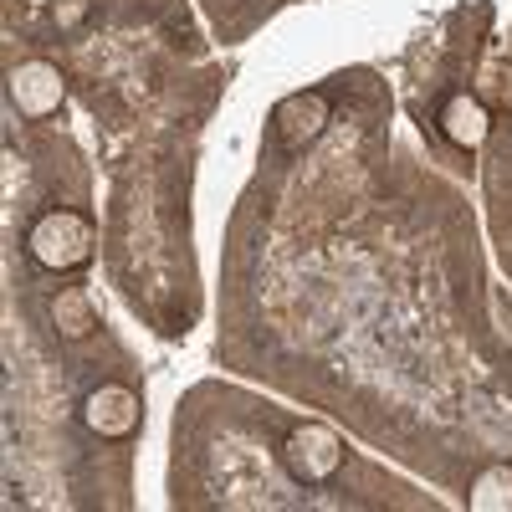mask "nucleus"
I'll use <instances>...</instances> for the list:
<instances>
[{
  "instance_id": "4",
  "label": "nucleus",
  "mask_w": 512,
  "mask_h": 512,
  "mask_svg": "<svg viewBox=\"0 0 512 512\" xmlns=\"http://www.w3.org/2000/svg\"><path fill=\"white\" fill-rule=\"evenodd\" d=\"M11 103L21 118H52L62 108V72L52 62H26L11 77Z\"/></svg>"
},
{
  "instance_id": "3",
  "label": "nucleus",
  "mask_w": 512,
  "mask_h": 512,
  "mask_svg": "<svg viewBox=\"0 0 512 512\" xmlns=\"http://www.w3.org/2000/svg\"><path fill=\"white\" fill-rule=\"evenodd\" d=\"M82 420H88V431L103 436V441H128L144 425V400H139V390H128V384H98V390H88V400H82Z\"/></svg>"
},
{
  "instance_id": "2",
  "label": "nucleus",
  "mask_w": 512,
  "mask_h": 512,
  "mask_svg": "<svg viewBox=\"0 0 512 512\" xmlns=\"http://www.w3.org/2000/svg\"><path fill=\"white\" fill-rule=\"evenodd\" d=\"M282 461L292 482L303 487H323L338 477V466H344V441H338L328 425H292L287 441H282Z\"/></svg>"
},
{
  "instance_id": "6",
  "label": "nucleus",
  "mask_w": 512,
  "mask_h": 512,
  "mask_svg": "<svg viewBox=\"0 0 512 512\" xmlns=\"http://www.w3.org/2000/svg\"><path fill=\"white\" fill-rule=\"evenodd\" d=\"M52 313H57V333H67V338H88V333L98 328L93 303H88L77 287H62V297L52 303Z\"/></svg>"
},
{
  "instance_id": "5",
  "label": "nucleus",
  "mask_w": 512,
  "mask_h": 512,
  "mask_svg": "<svg viewBox=\"0 0 512 512\" xmlns=\"http://www.w3.org/2000/svg\"><path fill=\"white\" fill-rule=\"evenodd\" d=\"M441 123H446V134H451L461 149H477V144L487 139V108H482L477 98H466V93L446 103Z\"/></svg>"
},
{
  "instance_id": "1",
  "label": "nucleus",
  "mask_w": 512,
  "mask_h": 512,
  "mask_svg": "<svg viewBox=\"0 0 512 512\" xmlns=\"http://www.w3.org/2000/svg\"><path fill=\"white\" fill-rule=\"evenodd\" d=\"M26 251L36 267L47 272H77L93 262V226L88 216H77V210H47L31 236H26Z\"/></svg>"
}]
</instances>
